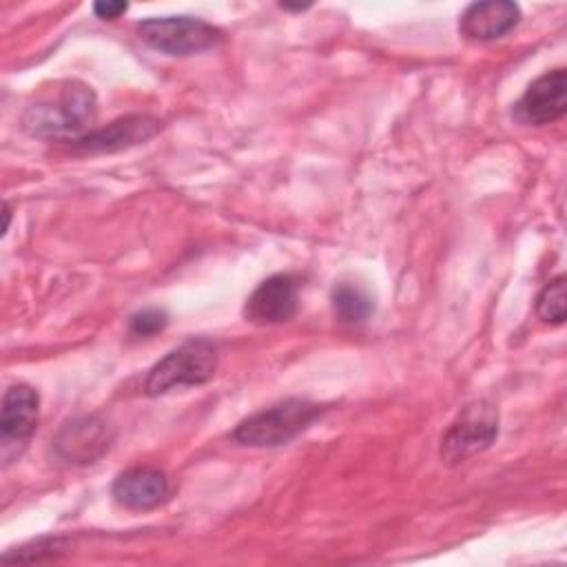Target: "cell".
Masks as SVG:
<instances>
[{
  "mask_svg": "<svg viewBox=\"0 0 567 567\" xmlns=\"http://www.w3.org/2000/svg\"><path fill=\"white\" fill-rule=\"evenodd\" d=\"M97 100L91 86L78 80L55 82L22 115V128L42 140L75 142L93 131Z\"/></svg>",
  "mask_w": 567,
  "mask_h": 567,
  "instance_id": "cell-1",
  "label": "cell"
},
{
  "mask_svg": "<svg viewBox=\"0 0 567 567\" xmlns=\"http://www.w3.org/2000/svg\"><path fill=\"white\" fill-rule=\"evenodd\" d=\"M323 408L306 399H286L270 408H264L233 430V441L248 447H277L301 434Z\"/></svg>",
  "mask_w": 567,
  "mask_h": 567,
  "instance_id": "cell-2",
  "label": "cell"
},
{
  "mask_svg": "<svg viewBox=\"0 0 567 567\" xmlns=\"http://www.w3.org/2000/svg\"><path fill=\"white\" fill-rule=\"evenodd\" d=\"M217 370V348L204 339H188L162 357L146 374L144 392L159 396L171 390L202 385L213 379Z\"/></svg>",
  "mask_w": 567,
  "mask_h": 567,
  "instance_id": "cell-3",
  "label": "cell"
},
{
  "mask_svg": "<svg viewBox=\"0 0 567 567\" xmlns=\"http://www.w3.org/2000/svg\"><path fill=\"white\" fill-rule=\"evenodd\" d=\"M137 33L148 47L166 55H193L221 40L217 27L190 16L146 18L137 24Z\"/></svg>",
  "mask_w": 567,
  "mask_h": 567,
  "instance_id": "cell-4",
  "label": "cell"
},
{
  "mask_svg": "<svg viewBox=\"0 0 567 567\" xmlns=\"http://www.w3.org/2000/svg\"><path fill=\"white\" fill-rule=\"evenodd\" d=\"M498 434V414L485 403L476 401L467 405L458 419L447 427L441 439V458L450 465H458L483 450H487Z\"/></svg>",
  "mask_w": 567,
  "mask_h": 567,
  "instance_id": "cell-5",
  "label": "cell"
},
{
  "mask_svg": "<svg viewBox=\"0 0 567 567\" xmlns=\"http://www.w3.org/2000/svg\"><path fill=\"white\" fill-rule=\"evenodd\" d=\"M567 73L563 66L551 69L536 78L520 100L514 104L518 122L529 126H543L560 120L567 111Z\"/></svg>",
  "mask_w": 567,
  "mask_h": 567,
  "instance_id": "cell-6",
  "label": "cell"
},
{
  "mask_svg": "<svg viewBox=\"0 0 567 567\" xmlns=\"http://www.w3.org/2000/svg\"><path fill=\"white\" fill-rule=\"evenodd\" d=\"M299 303V284L292 275H272L264 279L246 301V319L259 326H275L292 319Z\"/></svg>",
  "mask_w": 567,
  "mask_h": 567,
  "instance_id": "cell-7",
  "label": "cell"
},
{
  "mask_svg": "<svg viewBox=\"0 0 567 567\" xmlns=\"http://www.w3.org/2000/svg\"><path fill=\"white\" fill-rule=\"evenodd\" d=\"M109 425L97 416L69 421L53 441L55 454L66 463H93L109 447Z\"/></svg>",
  "mask_w": 567,
  "mask_h": 567,
  "instance_id": "cell-8",
  "label": "cell"
},
{
  "mask_svg": "<svg viewBox=\"0 0 567 567\" xmlns=\"http://www.w3.org/2000/svg\"><path fill=\"white\" fill-rule=\"evenodd\" d=\"M159 128V122L148 115H126L120 117L104 128H93L84 137L71 142L73 151L80 153H104V151H120L133 144H140L153 137Z\"/></svg>",
  "mask_w": 567,
  "mask_h": 567,
  "instance_id": "cell-9",
  "label": "cell"
},
{
  "mask_svg": "<svg viewBox=\"0 0 567 567\" xmlns=\"http://www.w3.org/2000/svg\"><path fill=\"white\" fill-rule=\"evenodd\" d=\"M168 478L162 470L135 465L115 476L111 492L126 509H151L168 496Z\"/></svg>",
  "mask_w": 567,
  "mask_h": 567,
  "instance_id": "cell-10",
  "label": "cell"
},
{
  "mask_svg": "<svg viewBox=\"0 0 567 567\" xmlns=\"http://www.w3.org/2000/svg\"><path fill=\"white\" fill-rule=\"evenodd\" d=\"M520 20V9L507 0L472 2L458 20V31L467 40L489 42L509 33Z\"/></svg>",
  "mask_w": 567,
  "mask_h": 567,
  "instance_id": "cell-11",
  "label": "cell"
},
{
  "mask_svg": "<svg viewBox=\"0 0 567 567\" xmlns=\"http://www.w3.org/2000/svg\"><path fill=\"white\" fill-rule=\"evenodd\" d=\"M38 408L40 396L38 392L27 383H16L7 388L2 396V416H0V432H2V445L11 443H24L38 423Z\"/></svg>",
  "mask_w": 567,
  "mask_h": 567,
  "instance_id": "cell-12",
  "label": "cell"
},
{
  "mask_svg": "<svg viewBox=\"0 0 567 567\" xmlns=\"http://www.w3.org/2000/svg\"><path fill=\"white\" fill-rule=\"evenodd\" d=\"M332 310L343 323H361L372 315L374 303L363 288L354 284H339L332 288Z\"/></svg>",
  "mask_w": 567,
  "mask_h": 567,
  "instance_id": "cell-13",
  "label": "cell"
},
{
  "mask_svg": "<svg viewBox=\"0 0 567 567\" xmlns=\"http://www.w3.org/2000/svg\"><path fill=\"white\" fill-rule=\"evenodd\" d=\"M565 299H567V295H565V277L558 275L536 297V315H538V319L545 321V323H551V326H560L565 321V315H567Z\"/></svg>",
  "mask_w": 567,
  "mask_h": 567,
  "instance_id": "cell-14",
  "label": "cell"
},
{
  "mask_svg": "<svg viewBox=\"0 0 567 567\" xmlns=\"http://www.w3.org/2000/svg\"><path fill=\"white\" fill-rule=\"evenodd\" d=\"M64 549V540L62 538H40L31 545H24L16 551H7L4 554V563L18 560V563H33V560H42V558H53L55 554H60Z\"/></svg>",
  "mask_w": 567,
  "mask_h": 567,
  "instance_id": "cell-15",
  "label": "cell"
},
{
  "mask_svg": "<svg viewBox=\"0 0 567 567\" xmlns=\"http://www.w3.org/2000/svg\"><path fill=\"white\" fill-rule=\"evenodd\" d=\"M168 323V315L159 308H144L140 312H135L128 319V330L135 337H151L159 330H164V326Z\"/></svg>",
  "mask_w": 567,
  "mask_h": 567,
  "instance_id": "cell-16",
  "label": "cell"
},
{
  "mask_svg": "<svg viewBox=\"0 0 567 567\" xmlns=\"http://www.w3.org/2000/svg\"><path fill=\"white\" fill-rule=\"evenodd\" d=\"M126 9H128L126 2H115V0H106V2L100 0V2L93 4V13H95L97 18H102V20H115V18L122 16Z\"/></svg>",
  "mask_w": 567,
  "mask_h": 567,
  "instance_id": "cell-17",
  "label": "cell"
}]
</instances>
